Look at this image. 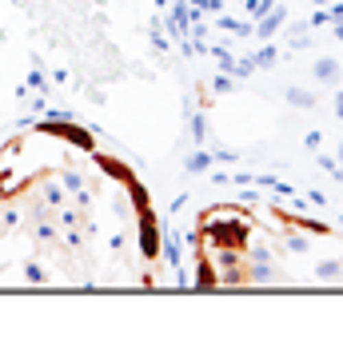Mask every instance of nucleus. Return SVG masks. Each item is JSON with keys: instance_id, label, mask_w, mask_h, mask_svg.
I'll return each instance as SVG.
<instances>
[{"instance_id": "1", "label": "nucleus", "mask_w": 343, "mask_h": 351, "mask_svg": "<svg viewBox=\"0 0 343 351\" xmlns=\"http://www.w3.org/2000/svg\"><path fill=\"white\" fill-rule=\"evenodd\" d=\"M200 240H208L215 252L220 247L248 252V243H252V219L244 216V212H204V219H200Z\"/></svg>"}, {"instance_id": "2", "label": "nucleus", "mask_w": 343, "mask_h": 351, "mask_svg": "<svg viewBox=\"0 0 343 351\" xmlns=\"http://www.w3.org/2000/svg\"><path fill=\"white\" fill-rule=\"evenodd\" d=\"M32 132H40V136H52V140H68L72 148H80V152H96V136L84 128V124H76V120H40Z\"/></svg>"}, {"instance_id": "3", "label": "nucleus", "mask_w": 343, "mask_h": 351, "mask_svg": "<svg viewBox=\"0 0 343 351\" xmlns=\"http://www.w3.org/2000/svg\"><path fill=\"white\" fill-rule=\"evenodd\" d=\"M136 232H140V256L144 260H160L164 252V228H160V216L156 208H136Z\"/></svg>"}, {"instance_id": "4", "label": "nucleus", "mask_w": 343, "mask_h": 351, "mask_svg": "<svg viewBox=\"0 0 343 351\" xmlns=\"http://www.w3.org/2000/svg\"><path fill=\"white\" fill-rule=\"evenodd\" d=\"M92 164H96L108 180H116V184H132V180H136L132 164H124V160H116V156H108V152H92Z\"/></svg>"}, {"instance_id": "5", "label": "nucleus", "mask_w": 343, "mask_h": 351, "mask_svg": "<svg viewBox=\"0 0 343 351\" xmlns=\"http://www.w3.org/2000/svg\"><path fill=\"white\" fill-rule=\"evenodd\" d=\"M276 219H279V223H287V228H300V232L316 236V240H327V236H331V228H327V223L307 219V216H292V212H283V208H276Z\"/></svg>"}, {"instance_id": "6", "label": "nucleus", "mask_w": 343, "mask_h": 351, "mask_svg": "<svg viewBox=\"0 0 343 351\" xmlns=\"http://www.w3.org/2000/svg\"><path fill=\"white\" fill-rule=\"evenodd\" d=\"M192 247H196V287H220V271L212 267L208 252L200 247V240L192 236Z\"/></svg>"}, {"instance_id": "7", "label": "nucleus", "mask_w": 343, "mask_h": 351, "mask_svg": "<svg viewBox=\"0 0 343 351\" xmlns=\"http://www.w3.org/2000/svg\"><path fill=\"white\" fill-rule=\"evenodd\" d=\"M316 76H320L323 84H335V80H340V64H335L331 56H323L320 64H316Z\"/></svg>"}, {"instance_id": "8", "label": "nucleus", "mask_w": 343, "mask_h": 351, "mask_svg": "<svg viewBox=\"0 0 343 351\" xmlns=\"http://www.w3.org/2000/svg\"><path fill=\"white\" fill-rule=\"evenodd\" d=\"M316 276H320V280H340L343 263L340 260H323V263H316Z\"/></svg>"}, {"instance_id": "9", "label": "nucleus", "mask_w": 343, "mask_h": 351, "mask_svg": "<svg viewBox=\"0 0 343 351\" xmlns=\"http://www.w3.org/2000/svg\"><path fill=\"white\" fill-rule=\"evenodd\" d=\"M287 100H292L296 108H316V96L303 92V88H287Z\"/></svg>"}, {"instance_id": "10", "label": "nucleus", "mask_w": 343, "mask_h": 351, "mask_svg": "<svg viewBox=\"0 0 343 351\" xmlns=\"http://www.w3.org/2000/svg\"><path fill=\"white\" fill-rule=\"evenodd\" d=\"M212 168V156L208 152H192L188 156V172H208Z\"/></svg>"}, {"instance_id": "11", "label": "nucleus", "mask_w": 343, "mask_h": 351, "mask_svg": "<svg viewBox=\"0 0 343 351\" xmlns=\"http://www.w3.org/2000/svg\"><path fill=\"white\" fill-rule=\"evenodd\" d=\"M279 24H283V12H272V16H268V21L259 24V40H268V36H272V32H276Z\"/></svg>"}, {"instance_id": "12", "label": "nucleus", "mask_w": 343, "mask_h": 351, "mask_svg": "<svg viewBox=\"0 0 343 351\" xmlns=\"http://www.w3.org/2000/svg\"><path fill=\"white\" fill-rule=\"evenodd\" d=\"M40 196H44V204H48V208H64V192H60V188H44Z\"/></svg>"}, {"instance_id": "13", "label": "nucleus", "mask_w": 343, "mask_h": 351, "mask_svg": "<svg viewBox=\"0 0 343 351\" xmlns=\"http://www.w3.org/2000/svg\"><path fill=\"white\" fill-rule=\"evenodd\" d=\"M24 280H32V284H44V280H48V271H44L40 263H28V267H24Z\"/></svg>"}, {"instance_id": "14", "label": "nucleus", "mask_w": 343, "mask_h": 351, "mask_svg": "<svg viewBox=\"0 0 343 351\" xmlns=\"http://www.w3.org/2000/svg\"><path fill=\"white\" fill-rule=\"evenodd\" d=\"M272 64H276V48H263L256 60H252V68H272Z\"/></svg>"}, {"instance_id": "15", "label": "nucleus", "mask_w": 343, "mask_h": 351, "mask_svg": "<svg viewBox=\"0 0 343 351\" xmlns=\"http://www.w3.org/2000/svg\"><path fill=\"white\" fill-rule=\"evenodd\" d=\"M192 136H196V144H204V136H208L204 132V116H192Z\"/></svg>"}, {"instance_id": "16", "label": "nucleus", "mask_w": 343, "mask_h": 351, "mask_svg": "<svg viewBox=\"0 0 343 351\" xmlns=\"http://www.w3.org/2000/svg\"><path fill=\"white\" fill-rule=\"evenodd\" d=\"M60 180H64V188H68V192H80V176H76V172H64Z\"/></svg>"}, {"instance_id": "17", "label": "nucleus", "mask_w": 343, "mask_h": 351, "mask_svg": "<svg viewBox=\"0 0 343 351\" xmlns=\"http://www.w3.org/2000/svg\"><path fill=\"white\" fill-rule=\"evenodd\" d=\"M287 247H292V252H307L311 243L303 240V236H287Z\"/></svg>"}, {"instance_id": "18", "label": "nucleus", "mask_w": 343, "mask_h": 351, "mask_svg": "<svg viewBox=\"0 0 343 351\" xmlns=\"http://www.w3.org/2000/svg\"><path fill=\"white\" fill-rule=\"evenodd\" d=\"M268 8H272V0H252V12H259V16H263Z\"/></svg>"}, {"instance_id": "19", "label": "nucleus", "mask_w": 343, "mask_h": 351, "mask_svg": "<svg viewBox=\"0 0 343 351\" xmlns=\"http://www.w3.org/2000/svg\"><path fill=\"white\" fill-rule=\"evenodd\" d=\"M335 36H340V40H343V21H335Z\"/></svg>"}, {"instance_id": "20", "label": "nucleus", "mask_w": 343, "mask_h": 351, "mask_svg": "<svg viewBox=\"0 0 343 351\" xmlns=\"http://www.w3.org/2000/svg\"><path fill=\"white\" fill-rule=\"evenodd\" d=\"M340 160H343V144H340Z\"/></svg>"}]
</instances>
